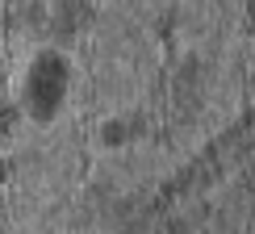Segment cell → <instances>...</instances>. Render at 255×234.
Here are the masks:
<instances>
[{"mask_svg": "<svg viewBox=\"0 0 255 234\" xmlns=\"http://www.w3.org/2000/svg\"><path fill=\"white\" fill-rule=\"evenodd\" d=\"M63 92H67V63L59 55H42L34 63V71H29V80H25V101H29V109H34V117L46 121V117L59 109Z\"/></svg>", "mask_w": 255, "mask_h": 234, "instance_id": "obj_1", "label": "cell"}, {"mask_svg": "<svg viewBox=\"0 0 255 234\" xmlns=\"http://www.w3.org/2000/svg\"><path fill=\"white\" fill-rule=\"evenodd\" d=\"M247 8H251V17H255V0H247Z\"/></svg>", "mask_w": 255, "mask_h": 234, "instance_id": "obj_4", "label": "cell"}, {"mask_svg": "<svg viewBox=\"0 0 255 234\" xmlns=\"http://www.w3.org/2000/svg\"><path fill=\"white\" fill-rule=\"evenodd\" d=\"M8 125H13V109H8V105H0V134H4Z\"/></svg>", "mask_w": 255, "mask_h": 234, "instance_id": "obj_3", "label": "cell"}, {"mask_svg": "<svg viewBox=\"0 0 255 234\" xmlns=\"http://www.w3.org/2000/svg\"><path fill=\"white\" fill-rule=\"evenodd\" d=\"M138 125H126V121H113V125H105V138H109V142H122L126 134H134Z\"/></svg>", "mask_w": 255, "mask_h": 234, "instance_id": "obj_2", "label": "cell"}]
</instances>
